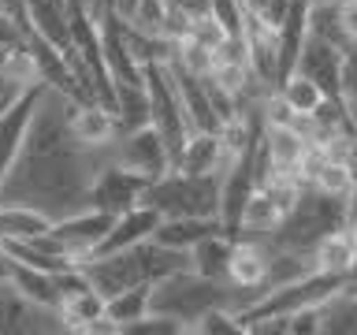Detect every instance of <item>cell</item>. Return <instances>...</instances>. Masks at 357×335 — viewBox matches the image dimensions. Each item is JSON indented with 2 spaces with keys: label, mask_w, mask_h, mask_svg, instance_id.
<instances>
[{
  "label": "cell",
  "mask_w": 357,
  "mask_h": 335,
  "mask_svg": "<svg viewBox=\"0 0 357 335\" xmlns=\"http://www.w3.org/2000/svg\"><path fill=\"white\" fill-rule=\"evenodd\" d=\"M112 149H89L71 134V97L45 86L26 142L0 183V205H33L52 220L89 205V183Z\"/></svg>",
  "instance_id": "cell-1"
},
{
  "label": "cell",
  "mask_w": 357,
  "mask_h": 335,
  "mask_svg": "<svg viewBox=\"0 0 357 335\" xmlns=\"http://www.w3.org/2000/svg\"><path fill=\"white\" fill-rule=\"evenodd\" d=\"M350 220V209H346V198L328 194L320 186H298L294 205L283 212V220L275 223V231L264 234L268 250H283V253H298V257H312V250L320 246V239H328L331 231L346 228Z\"/></svg>",
  "instance_id": "cell-2"
},
{
  "label": "cell",
  "mask_w": 357,
  "mask_h": 335,
  "mask_svg": "<svg viewBox=\"0 0 357 335\" xmlns=\"http://www.w3.org/2000/svg\"><path fill=\"white\" fill-rule=\"evenodd\" d=\"M82 276L89 279V287L100 290L105 298L119 295L127 287L138 283H156V279L178 272V268H190V253L172 250V246H160L156 239H145L130 250H116V253H100V257H86Z\"/></svg>",
  "instance_id": "cell-3"
},
{
  "label": "cell",
  "mask_w": 357,
  "mask_h": 335,
  "mask_svg": "<svg viewBox=\"0 0 357 335\" xmlns=\"http://www.w3.org/2000/svg\"><path fill=\"white\" fill-rule=\"evenodd\" d=\"M142 205L160 216H220V175H186L172 168L145 186Z\"/></svg>",
  "instance_id": "cell-4"
},
{
  "label": "cell",
  "mask_w": 357,
  "mask_h": 335,
  "mask_svg": "<svg viewBox=\"0 0 357 335\" xmlns=\"http://www.w3.org/2000/svg\"><path fill=\"white\" fill-rule=\"evenodd\" d=\"M212 306H231V287L197 276L194 268H178V272L156 279L153 295H149V309L153 313L178 317L183 324H190V328H194V320L205 309H212Z\"/></svg>",
  "instance_id": "cell-5"
},
{
  "label": "cell",
  "mask_w": 357,
  "mask_h": 335,
  "mask_svg": "<svg viewBox=\"0 0 357 335\" xmlns=\"http://www.w3.org/2000/svg\"><path fill=\"white\" fill-rule=\"evenodd\" d=\"M142 78H145V94H149V123L160 131V138L172 149V161L183 149V142L190 138V123L183 112V97L172 78L167 64H142Z\"/></svg>",
  "instance_id": "cell-6"
},
{
  "label": "cell",
  "mask_w": 357,
  "mask_h": 335,
  "mask_svg": "<svg viewBox=\"0 0 357 335\" xmlns=\"http://www.w3.org/2000/svg\"><path fill=\"white\" fill-rule=\"evenodd\" d=\"M112 220H116V216H108V212L86 205V209H78V212H67V216L52 220V231L41 234L38 242L45 246V250L67 257L71 265H82L86 257H93L97 246L105 242Z\"/></svg>",
  "instance_id": "cell-7"
},
{
  "label": "cell",
  "mask_w": 357,
  "mask_h": 335,
  "mask_svg": "<svg viewBox=\"0 0 357 335\" xmlns=\"http://www.w3.org/2000/svg\"><path fill=\"white\" fill-rule=\"evenodd\" d=\"M149 186V179L130 172L116 161H105L97 168L93 183H89V209H100L108 216H119V212H130L142 205V194Z\"/></svg>",
  "instance_id": "cell-8"
},
{
  "label": "cell",
  "mask_w": 357,
  "mask_h": 335,
  "mask_svg": "<svg viewBox=\"0 0 357 335\" xmlns=\"http://www.w3.org/2000/svg\"><path fill=\"white\" fill-rule=\"evenodd\" d=\"M112 161L145 175L149 183L160 179L164 172H172V149H167V142L160 138V131L153 123H145V127L130 134H119L116 145H112Z\"/></svg>",
  "instance_id": "cell-9"
},
{
  "label": "cell",
  "mask_w": 357,
  "mask_h": 335,
  "mask_svg": "<svg viewBox=\"0 0 357 335\" xmlns=\"http://www.w3.org/2000/svg\"><path fill=\"white\" fill-rule=\"evenodd\" d=\"M342 60H346V52L339 49V45H331V41L317 38V34H309L294 71L305 75V78H312V82L320 86L324 100H331V105L346 108V97H342Z\"/></svg>",
  "instance_id": "cell-10"
},
{
  "label": "cell",
  "mask_w": 357,
  "mask_h": 335,
  "mask_svg": "<svg viewBox=\"0 0 357 335\" xmlns=\"http://www.w3.org/2000/svg\"><path fill=\"white\" fill-rule=\"evenodd\" d=\"M41 94H45V82H30L15 97V105H11L8 112H0V183L8 179L11 164H15V156L22 149V142H26V131H30L33 112H38V105H41Z\"/></svg>",
  "instance_id": "cell-11"
},
{
  "label": "cell",
  "mask_w": 357,
  "mask_h": 335,
  "mask_svg": "<svg viewBox=\"0 0 357 335\" xmlns=\"http://www.w3.org/2000/svg\"><path fill=\"white\" fill-rule=\"evenodd\" d=\"M261 145H264L268 168H272V183L275 179L301 183V161L309 153V142L294 131V123H264Z\"/></svg>",
  "instance_id": "cell-12"
},
{
  "label": "cell",
  "mask_w": 357,
  "mask_h": 335,
  "mask_svg": "<svg viewBox=\"0 0 357 335\" xmlns=\"http://www.w3.org/2000/svg\"><path fill=\"white\" fill-rule=\"evenodd\" d=\"M71 134L89 149H112L119 138V127L108 105H100V100L78 105V100H71Z\"/></svg>",
  "instance_id": "cell-13"
},
{
  "label": "cell",
  "mask_w": 357,
  "mask_h": 335,
  "mask_svg": "<svg viewBox=\"0 0 357 335\" xmlns=\"http://www.w3.org/2000/svg\"><path fill=\"white\" fill-rule=\"evenodd\" d=\"M283 201H279L275 186H257L250 198H245V205L238 212V231H234V239H264L268 231H275V223L283 220Z\"/></svg>",
  "instance_id": "cell-14"
},
{
  "label": "cell",
  "mask_w": 357,
  "mask_h": 335,
  "mask_svg": "<svg viewBox=\"0 0 357 335\" xmlns=\"http://www.w3.org/2000/svg\"><path fill=\"white\" fill-rule=\"evenodd\" d=\"M167 67H172V78H175V86H178V97H183V112H186L190 131H212V134H220V131H223V119H220V112L212 108V100H208L205 78L186 75L183 67H175V64H167Z\"/></svg>",
  "instance_id": "cell-15"
},
{
  "label": "cell",
  "mask_w": 357,
  "mask_h": 335,
  "mask_svg": "<svg viewBox=\"0 0 357 335\" xmlns=\"http://www.w3.org/2000/svg\"><path fill=\"white\" fill-rule=\"evenodd\" d=\"M223 164H227L223 142L212 131H190V138L183 142V149L172 161L175 172H186V175H220Z\"/></svg>",
  "instance_id": "cell-16"
},
{
  "label": "cell",
  "mask_w": 357,
  "mask_h": 335,
  "mask_svg": "<svg viewBox=\"0 0 357 335\" xmlns=\"http://www.w3.org/2000/svg\"><path fill=\"white\" fill-rule=\"evenodd\" d=\"M227 231V223H223L220 216H160V223H156L153 239L160 246H172V250H183L190 253L201 239H208V234H220ZM231 234V231H227Z\"/></svg>",
  "instance_id": "cell-17"
},
{
  "label": "cell",
  "mask_w": 357,
  "mask_h": 335,
  "mask_svg": "<svg viewBox=\"0 0 357 335\" xmlns=\"http://www.w3.org/2000/svg\"><path fill=\"white\" fill-rule=\"evenodd\" d=\"M156 223H160V212L149 209V205H138V209H130V212H119V216L112 220L105 242L97 246L93 257H100V253H116V250H130V246L153 239Z\"/></svg>",
  "instance_id": "cell-18"
},
{
  "label": "cell",
  "mask_w": 357,
  "mask_h": 335,
  "mask_svg": "<svg viewBox=\"0 0 357 335\" xmlns=\"http://www.w3.org/2000/svg\"><path fill=\"white\" fill-rule=\"evenodd\" d=\"M8 283L15 287L19 295L30 302V306L49 309V313L60 309V298H63L60 295V272H41V268L11 261V279H8Z\"/></svg>",
  "instance_id": "cell-19"
},
{
  "label": "cell",
  "mask_w": 357,
  "mask_h": 335,
  "mask_svg": "<svg viewBox=\"0 0 357 335\" xmlns=\"http://www.w3.org/2000/svg\"><path fill=\"white\" fill-rule=\"evenodd\" d=\"M231 250H234V234L220 231L201 239L194 250H190V268L205 279H216V283H227V268H231Z\"/></svg>",
  "instance_id": "cell-20"
},
{
  "label": "cell",
  "mask_w": 357,
  "mask_h": 335,
  "mask_svg": "<svg viewBox=\"0 0 357 335\" xmlns=\"http://www.w3.org/2000/svg\"><path fill=\"white\" fill-rule=\"evenodd\" d=\"M354 265H357V242L346 228L331 231L328 239H320V246L312 250V268H317V272H331V276L350 279Z\"/></svg>",
  "instance_id": "cell-21"
},
{
  "label": "cell",
  "mask_w": 357,
  "mask_h": 335,
  "mask_svg": "<svg viewBox=\"0 0 357 335\" xmlns=\"http://www.w3.org/2000/svg\"><path fill=\"white\" fill-rule=\"evenodd\" d=\"M105 306H108V298L100 295V290L78 287V290H71V295H63L56 317H60V324H63L67 332H82L86 335L89 324H93L97 317H105Z\"/></svg>",
  "instance_id": "cell-22"
},
{
  "label": "cell",
  "mask_w": 357,
  "mask_h": 335,
  "mask_svg": "<svg viewBox=\"0 0 357 335\" xmlns=\"http://www.w3.org/2000/svg\"><path fill=\"white\" fill-rule=\"evenodd\" d=\"M52 231V216L33 205H0V242L4 239H22L33 242Z\"/></svg>",
  "instance_id": "cell-23"
},
{
  "label": "cell",
  "mask_w": 357,
  "mask_h": 335,
  "mask_svg": "<svg viewBox=\"0 0 357 335\" xmlns=\"http://www.w3.org/2000/svg\"><path fill=\"white\" fill-rule=\"evenodd\" d=\"M30 27L41 34L45 41H52L60 52H71V19H67V8L52 4V0H30Z\"/></svg>",
  "instance_id": "cell-24"
},
{
  "label": "cell",
  "mask_w": 357,
  "mask_h": 335,
  "mask_svg": "<svg viewBox=\"0 0 357 335\" xmlns=\"http://www.w3.org/2000/svg\"><path fill=\"white\" fill-rule=\"evenodd\" d=\"M119 134H130L149 123V94L145 86H116V105H112Z\"/></svg>",
  "instance_id": "cell-25"
},
{
  "label": "cell",
  "mask_w": 357,
  "mask_h": 335,
  "mask_svg": "<svg viewBox=\"0 0 357 335\" xmlns=\"http://www.w3.org/2000/svg\"><path fill=\"white\" fill-rule=\"evenodd\" d=\"M149 295H153V283L127 287V290H119V295L108 298L105 313L119 324V332H123V324H130V320H138V317H145V313H149Z\"/></svg>",
  "instance_id": "cell-26"
},
{
  "label": "cell",
  "mask_w": 357,
  "mask_h": 335,
  "mask_svg": "<svg viewBox=\"0 0 357 335\" xmlns=\"http://www.w3.org/2000/svg\"><path fill=\"white\" fill-rule=\"evenodd\" d=\"M279 97L290 105V112L294 116H312L320 105H324V94H320V86L312 82V78H305V75H290V78H283L279 82Z\"/></svg>",
  "instance_id": "cell-27"
},
{
  "label": "cell",
  "mask_w": 357,
  "mask_h": 335,
  "mask_svg": "<svg viewBox=\"0 0 357 335\" xmlns=\"http://www.w3.org/2000/svg\"><path fill=\"white\" fill-rule=\"evenodd\" d=\"M312 186L328 190V194L350 198L354 190V161H335V156H324V164L312 175Z\"/></svg>",
  "instance_id": "cell-28"
},
{
  "label": "cell",
  "mask_w": 357,
  "mask_h": 335,
  "mask_svg": "<svg viewBox=\"0 0 357 335\" xmlns=\"http://www.w3.org/2000/svg\"><path fill=\"white\" fill-rule=\"evenodd\" d=\"M30 309H38V306H30L8 279H0V332H22L26 328L22 320H26Z\"/></svg>",
  "instance_id": "cell-29"
},
{
  "label": "cell",
  "mask_w": 357,
  "mask_h": 335,
  "mask_svg": "<svg viewBox=\"0 0 357 335\" xmlns=\"http://www.w3.org/2000/svg\"><path fill=\"white\" fill-rule=\"evenodd\" d=\"M190 332H194V335H238L245 328H242L238 313H234L231 306H212V309H205L194 320V328H190Z\"/></svg>",
  "instance_id": "cell-30"
},
{
  "label": "cell",
  "mask_w": 357,
  "mask_h": 335,
  "mask_svg": "<svg viewBox=\"0 0 357 335\" xmlns=\"http://www.w3.org/2000/svg\"><path fill=\"white\" fill-rule=\"evenodd\" d=\"M164 15H167V0H134V8L123 15V22L138 34H160Z\"/></svg>",
  "instance_id": "cell-31"
},
{
  "label": "cell",
  "mask_w": 357,
  "mask_h": 335,
  "mask_svg": "<svg viewBox=\"0 0 357 335\" xmlns=\"http://www.w3.org/2000/svg\"><path fill=\"white\" fill-rule=\"evenodd\" d=\"M175 67H183L186 75H194V78H205L216 71V52L205 49V45H197V41H178V56L172 60Z\"/></svg>",
  "instance_id": "cell-32"
},
{
  "label": "cell",
  "mask_w": 357,
  "mask_h": 335,
  "mask_svg": "<svg viewBox=\"0 0 357 335\" xmlns=\"http://www.w3.org/2000/svg\"><path fill=\"white\" fill-rule=\"evenodd\" d=\"M123 335H190V324H183L178 317H167V313H145V317L123 324Z\"/></svg>",
  "instance_id": "cell-33"
},
{
  "label": "cell",
  "mask_w": 357,
  "mask_h": 335,
  "mask_svg": "<svg viewBox=\"0 0 357 335\" xmlns=\"http://www.w3.org/2000/svg\"><path fill=\"white\" fill-rule=\"evenodd\" d=\"M242 8H245V15H253V19H261V22L279 30V22L290 11V0H242Z\"/></svg>",
  "instance_id": "cell-34"
},
{
  "label": "cell",
  "mask_w": 357,
  "mask_h": 335,
  "mask_svg": "<svg viewBox=\"0 0 357 335\" xmlns=\"http://www.w3.org/2000/svg\"><path fill=\"white\" fill-rule=\"evenodd\" d=\"M223 38H227V30H223V22H220L216 15H201V19H194L190 41H197V45H205V49L216 52L220 45H223Z\"/></svg>",
  "instance_id": "cell-35"
},
{
  "label": "cell",
  "mask_w": 357,
  "mask_h": 335,
  "mask_svg": "<svg viewBox=\"0 0 357 335\" xmlns=\"http://www.w3.org/2000/svg\"><path fill=\"white\" fill-rule=\"evenodd\" d=\"M290 335H324V317H320V306H301L290 313Z\"/></svg>",
  "instance_id": "cell-36"
},
{
  "label": "cell",
  "mask_w": 357,
  "mask_h": 335,
  "mask_svg": "<svg viewBox=\"0 0 357 335\" xmlns=\"http://www.w3.org/2000/svg\"><path fill=\"white\" fill-rule=\"evenodd\" d=\"M190 30H194V19L186 15V11H178L167 4V15H164V27H160V38L167 41H186L190 38Z\"/></svg>",
  "instance_id": "cell-37"
},
{
  "label": "cell",
  "mask_w": 357,
  "mask_h": 335,
  "mask_svg": "<svg viewBox=\"0 0 357 335\" xmlns=\"http://www.w3.org/2000/svg\"><path fill=\"white\" fill-rule=\"evenodd\" d=\"M0 49H26V27L0 11Z\"/></svg>",
  "instance_id": "cell-38"
},
{
  "label": "cell",
  "mask_w": 357,
  "mask_h": 335,
  "mask_svg": "<svg viewBox=\"0 0 357 335\" xmlns=\"http://www.w3.org/2000/svg\"><path fill=\"white\" fill-rule=\"evenodd\" d=\"M0 279H11V257L4 246H0Z\"/></svg>",
  "instance_id": "cell-39"
},
{
  "label": "cell",
  "mask_w": 357,
  "mask_h": 335,
  "mask_svg": "<svg viewBox=\"0 0 357 335\" xmlns=\"http://www.w3.org/2000/svg\"><path fill=\"white\" fill-rule=\"evenodd\" d=\"M52 4H60V8H67V0H52Z\"/></svg>",
  "instance_id": "cell-40"
},
{
  "label": "cell",
  "mask_w": 357,
  "mask_h": 335,
  "mask_svg": "<svg viewBox=\"0 0 357 335\" xmlns=\"http://www.w3.org/2000/svg\"><path fill=\"white\" fill-rule=\"evenodd\" d=\"M350 290H357V283H350Z\"/></svg>",
  "instance_id": "cell-41"
}]
</instances>
